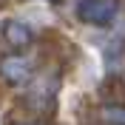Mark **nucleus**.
Returning <instances> with one entry per match:
<instances>
[{"label":"nucleus","instance_id":"f257e3e1","mask_svg":"<svg viewBox=\"0 0 125 125\" xmlns=\"http://www.w3.org/2000/svg\"><path fill=\"white\" fill-rule=\"evenodd\" d=\"M80 17L88 23H108L114 17V0H83Z\"/></svg>","mask_w":125,"mask_h":125},{"label":"nucleus","instance_id":"f03ea898","mask_svg":"<svg viewBox=\"0 0 125 125\" xmlns=\"http://www.w3.org/2000/svg\"><path fill=\"white\" fill-rule=\"evenodd\" d=\"M102 114H105V119H108L111 125H125V108H119V105H111V108H105Z\"/></svg>","mask_w":125,"mask_h":125},{"label":"nucleus","instance_id":"7ed1b4c3","mask_svg":"<svg viewBox=\"0 0 125 125\" xmlns=\"http://www.w3.org/2000/svg\"><path fill=\"white\" fill-rule=\"evenodd\" d=\"M6 71H9V77L11 80H20V77H26V62H6Z\"/></svg>","mask_w":125,"mask_h":125},{"label":"nucleus","instance_id":"20e7f679","mask_svg":"<svg viewBox=\"0 0 125 125\" xmlns=\"http://www.w3.org/2000/svg\"><path fill=\"white\" fill-rule=\"evenodd\" d=\"M9 37H11V43H26L29 40V31L26 29H9Z\"/></svg>","mask_w":125,"mask_h":125}]
</instances>
